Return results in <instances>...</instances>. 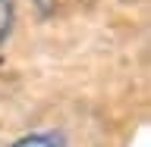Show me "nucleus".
<instances>
[{"label":"nucleus","instance_id":"obj_1","mask_svg":"<svg viewBox=\"0 0 151 147\" xmlns=\"http://www.w3.org/2000/svg\"><path fill=\"white\" fill-rule=\"evenodd\" d=\"M9 147H63V141L57 138V135H25V138H19L13 141Z\"/></svg>","mask_w":151,"mask_h":147},{"label":"nucleus","instance_id":"obj_2","mask_svg":"<svg viewBox=\"0 0 151 147\" xmlns=\"http://www.w3.org/2000/svg\"><path fill=\"white\" fill-rule=\"evenodd\" d=\"M9 28H13V0H0V44L6 41Z\"/></svg>","mask_w":151,"mask_h":147}]
</instances>
